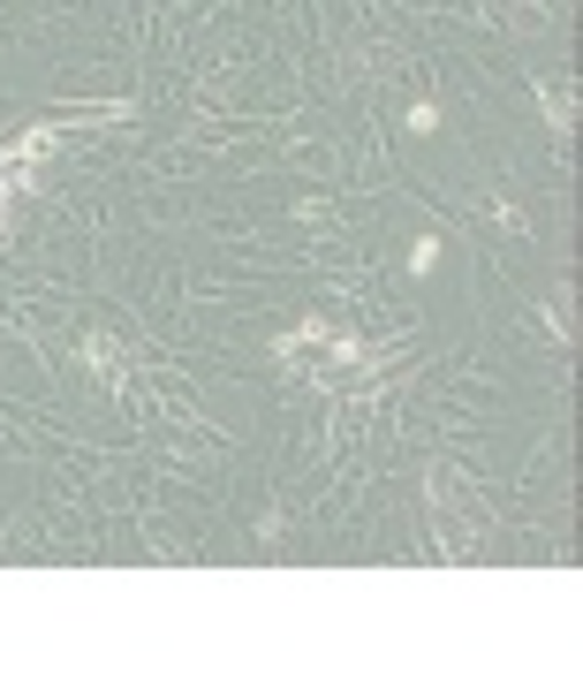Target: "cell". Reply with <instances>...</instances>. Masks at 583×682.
Returning a JSON list of instances; mask_svg holds the SVG:
<instances>
[{
    "instance_id": "6da1fadb",
    "label": "cell",
    "mask_w": 583,
    "mask_h": 682,
    "mask_svg": "<svg viewBox=\"0 0 583 682\" xmlns=\"http://www.w3.org/2000/svg\"><path fill=\"white\" fill-rule=\"evenodd\" d=\"M76 356H84L92 379H107V387L122 379V341H114V334H84V341H76Z\"/></svg>"
},
{
    "instance_id": "7a4b0ae2",
    "label": "cell",
    "mask_w": 583,
    "mask_h": 682,
    "mask_svg": "<svg viewBox=\"0 0 583 682\" xmlns=\"http://www.w3.org/2000/svg\"><path fill=\"white\" fill-rule=\"evenodd\" d=\"M538 114H546V130H569V114H576V92L538 76Z\"/></svg>"
},
{
    "instance_id": "3957f363",
    "label": "cell",
    "mask_w": 583,
    "mask_h": 682,
    "mask_svg": "<svg viewBox=\"0 0 583 682\" xmlns=\"http://www.w3.org/2000/svg\"><path fill=\"white\" fill-rule=\"evenodd\" d=\"M439 266V243L433 235H417V243H410V273H417V281H425V273H433Z\"/></svg>"
}]
</instances>
